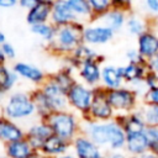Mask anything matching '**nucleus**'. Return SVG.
Here are the masks:
<instances>
[{
  "instance_id": "ddd939ff",
  "label": "nucleus",
  "mask_w": 158,
  "mask_h": 158,
  "mask_svg": "<svg viewBox=\"0 0 158 158\" xmlns=\"http://www.w3.org/2000/svg\"><path fill=\"white\" fill-rule=\"evenodd\" d=\"M101 83H102V88H105L106 90L116 89V88L125 85L120 67L111 65V64L102 67L101 68Z\"/></svg>"
},
{
  "instance_id": "6ab92c4d",
  "label": "nucleus",
  "mask_w": 158,
  "mask_h": 158,
  "mask_svg": "<svg viewBox=\"0 0 158 158\" xmlns=\"http://www.w3.org/2000/svg\"><path fill=\"white\" fill-rule=\"evenodd\" d=\"M44 96L47 98L49 105L52 109H62L65 106V98H64V91L56 84H48L44 88Z\"/></svg>"
},
{
  "instance_id": "37998d69",
  "label": "nucleus",
  "mask_w": 158,
  "mask_h": 158,
  "mask_svg": "<svg viewBox=\"0 0 158 158\" xmlns=\"http://www.w3.org/2000/svg\"><path fill=\"white\" fill-rule=\"evenodd\" d=\"M149 153H152L154 156H158V142H151Z\"/></svg>"
},
{
  "instance_id": "a18cd8bd",
  "label": "nucleus",
  "mask_w": 158,
  "mask_h": 158,
  "mask_svg": "<svg viewBox=\"0 0 158 158\" xmlns=\"http://www.w3.org/2000/svg\"><path fill=\"white\" fill-rule=\"evenodd\" d=\"M128 158H147V154H143V156H128Z\"/></svg>"
},
{
  "instance_id": "4468645a",
  "label": "nucleus",
  "mask_w": 158,
  "mask_h": 158,
  "mask_svg": "<svg viewBox=\"0 0 158 158\" xmlns=\"http://www.w3.org/2000/svg\"><path fill=\"white\" fill-rule=\"evenodd\" d=\"M148 28H149V19L148 17H144L137 12H132V11L128 12L125 30L130 36H133L137 38Z\"/></svg>"
},
{
  "instance_id": "f257e3e1",
  "label": "nucleus",
  "mask_w": 158,
  "mask_h": 158,
  "mask_svg": "<svg viewBox=\"0 0 158 158\" xmlns=\"http://www.w3.org/2000/svg\"><path fill=\"white\" fill-rule=\"evenodd\" d=\"M89 138L99 147H109L112 151H122L126 144V132L114 118L110 121H96L88 126Z\"/></svg>"
},
{
  "instance_id": "423d86ee",
  "label": "nucleus",
  "mask_w": 158,
  "mask_h": 158,
  "mask_svg": "<svg viewBox=\"0 0 158 158\" xmlns=\"http://www.w3.org/2000/svg\"><path fill=\"white\" fill-rule=\"evenodd\" d=\"M137 49L146 60L158 54V31L149 27L137 37Z\"/></svg>"
},
{
  "instance_id": "dca6fc26",
  "label": "nucleus",
  "mask_w": 158,
  "mask_h": 158,
  "mask_svg": "<svg viewBox=\"0 0 158 158\" xmlns=\"http://www.w3.org/2000/svg\"><path fill=\"white\" fill-rule=\"evenodd\" d=\"M75 149L79 158H100L102 156L99 146L90 138H78L75 142Z\"/></svg>"
},
{
  "instance_id": "a19ab883",
  "label": "nucleus",
  "mask_w": 158,
  "mask_h": 158,
  "mask_svg": "<svg viewBox=\"0 0 158 158\" xmlns=\"http://www.w3.org/2000/svg\"><path fill=\"white\" fill-rule=\"evenodd\" d=\"M107 158H128V154L121 151H114L110 156H107Z\"/></svg>"
},
{
  "instance_id": "9b49d317",
  "label": "nucleus",
  "mask_w": 158,
  "mask_h": 158,
  "mask_svg": "<svg viewBox=\"0 0 158 158\" xmlns=\"http://www.w3.org/2000/svg\"><path fill=\"white\" fill-rule=\"evenodd\" d=\"M52 130L62 138H68L73 135L75 128L74 118L68 114H56L51 118Z\"/></svg>"
},
{
  "instance_id": "a211bd4d",
  "label": "nucleus",
  "mask_w": 158,
  "mask_h": 158,
  "mask_svg": "<svg viewBox=\"0 0 158 158\" xmlns=\"http://www.w3.org/2000/svg\"><path fill=\"white\" fill-rule=\"evenodd\" d=\"M80 75L89 85H96L101 81V68L96 60H89L81 64Z\"/></svg>"
},
{
  "instance_id": "c9c22d12",
  "label": "nucleus",
  "mask_w": 158,
  "mask_h": 158,
  "mask_svg": "<svg viewBox=\"0 0 158 158\" xmlns=\"http://www.w3.org/2000/svg\"><path fill=\"white\" fill-rule=\"evenodd\" d=\"M56 84L65 93V91H69L70 90V88L73 86L72 85V79H70V77H68L67 74H59L58 77H57V79H56Z\"/></svg>"
},
{
  "instance_id": "09e8293b",
  "label": "nucleus",
  "mask_w": 158,
  "mask_h": 158,
  "mask_svg": "<svg viewBox=\"0 0 158 158\" xmlns=\"http://www.w3.org/2000/svg\"><path fill=\"white\" fill-rule=\"evenodd\" d=\"M28 158H44V157H42V156H38V154H33V156H30Z\"/></svg>"
},
{
  "instance_id": "0eeeda50",
  "label": "nucleus",
  "mask_w": 158,
  "mask_h": 158,
  "mask_svg": "<svg viewBox=\"0 0 158 158\" xmlns=\"http://www.w3.org/2000/svg\"><path fill=\"white\" fill-rule=\"evenodd\" d=\"M115 120L122 126L126 135L128 133H136V132H143L147 128V122L139 110V107L130 114L125 115H116Z\"/></svg>"
},
{
  "instance_id": "9d476101",
  "label": "nucleus",
  "mask_w": 158,
  "mask_h": 158,
  "mask_svg": "<svg viewBox=\"0 0 158 158\" xmlns=\"http://www.w3.org/2000/svg\"><path fill=\"white\" fill-rule=\"evenodd\" d=\"M114 36H115V32L111 28H109L104 23H100V25L85 28L83 33V40L89 44L98 46V44L109 43L114 38Z\"/></svg>"
},
{
  "instance_id": "2f4dec72",
  "label": "nucleus",
  "mask_w": 158,
  "mask_h": 158,
  "mask_svg": "<svg viewBox=\"0 0 158 158\" xmlns=\"http://www.w3.org/2000/svg\"><path fill=\"white\" fill-rule=\"evenodd\" d=\"M32 31L42 37H44L46 40H51L53 36V28L51 26H47L44 23H37L32 26Z\"/></svg>"
},
{
  "instance_id": "412c9836",
  "label": "nucleus",
  "mask_w": 158,
  "mask_h": 158,
  "mask_svg": "<svg viewBox=\"0 0 158 158\" xmlns=\"http://www.w3.org/2000/svg\"><path fill=\"white\" fill-rule=\"evenodd\" d=\"M22 136V132L20 128H17L15 125H12L9 121L0 120V138L6 141H19Z\"/></svg>"
},
{
  "instance_id": "aec40b11",
  "label": "nucleus",
  "mask_w": 158,
  "mask_h": 158,
  "mask_svg": "<svg viewBox=\"0 0 158 158\" xmlns=\"http://www.w3.org/2000/svg\"><path fill=\"white\" fill-rule=\"evenodd\" d=\"M83 33L81 30H79V27H77L74 25V27H65L63 30H60L59 35H58V40L60 42L62 46L64 47H72L79 43L80 38H83Z\"/></svg>"
},
{
  "instance_id": "7c9ffc66",
  "label": "nucleus",
  "mask_w": 158,
  "mask_h": 158,
  "mask_svg": "<svg viewBox=\"0 0 158 158\" xmlns=\"http://www.w3.org/2000/svg\"><path fill=\"white\" fill-rule=\"evenodd\" d=\"M142 5L148 19H158V0H142Z\"/></svg>"
},
{
  "instance_id": "c03bdc74",
  "label": "nucleus",
  "mask_w": 158,
  "mask_h": 158,
  "mask_svg": "<svg viewBox=\"0 0 158 158\" xmlns=\"http://www.w3.org/2000/svg\"><path fill=\"white\" fill-rule=\"evenodd\" d=\"M4 56H5V54H4L2 49H0V64H2L4 60H5V57H4Z\"/></svg>"
},
{
  "instance_id": "39448f33",
  "label": "nucleus",
  "mask_w": 158,
  "mask_h": 158,
  "mask_svg": "<svg viewBox=\"0 0 158 158\" xmlns=\"http://www.w3.org/2000/svg\"><path fill=\"white\" fill-rule=\"evenodd\" d=\"M35 110V105L23 94H15L6 105V114L12 118L30 116Z\"/></svg>"
},
{
  "instance_id": "7ed1b4c3",
  "label": "nucleus",
  "mask_w": 158,
  "mask_h": 158,
  "mask_svg": "<svg viewBox=\"0 0 158 158\" xmlns=\"http://www.w3.org/2000/svg\"><path fill=\"white\" fill-rule=\"evenodd\" d=\"M120 69H121L125 84L135 88L141 94V99H142V95L146 91V88L143 85V79L149 70L147 63H128L127 62L125 65H121Z\"/></svg>"
},
{
  "instance_id": "cd10ccee",
  "label": "nucleus",
  "mask_w": 158,
  "mask_h": 158,
  "mask_svg": "<svg viewBox=\"0 0 158 158\" xmlns=\"http://www.w3.org/2000/svg\"><path fill=\"white\" fill-rule=\"evenodd\" d=\"M69 6L72 7V10L77 14V15H81V16H86L93 14V10L88 2V0H67Z\"/></svg>"
},
{
  "instance_id": "49530a36",
  "label": "nucleus",
  "mask_w": 158,
  "mask_h": 158,
  "mask_svg": "<svg viewBox=\"0 0 158 158\" xmlns=\"http://www.w3.org/2000/svg\"><path fill=\"white\" fill-rule=\"evenodd\" d=\"M147 158H158V156H154L152 153H147Z\"/></svg>"
},
{
  "instance_id": "bb28decb",
  "label": "nucleus",
  "mask_w": 158,
  "mask_h": 158,
  "mask_svg": "<svg viewBox=\"0 0 158 158\" xmlns=\"http://www.w3.org/2000/svg\"><path fill=\"white\" fill-rule=\"evenodd\" d=\"M88 2L93 10V14L98 16H102L106 11L114 7L112 0H88Z\"/></svg>"
},
{
  "instance_id": "2eb2a0df",
  "label": "nucleus",
  "mask_w": 158,
  "mask_h": 158,
  "mask_svg": "<svg viewBox=\"0 0 158 158\" xmlns=\"http://www.w3.org/2000/svg\"><path fill=\"white\" fill-rule=\"evenodd\" d=\"M53 21L58 25H63L69 22L75 17V12L69 6L68 1L65 0H57L53 5V12H52Z\"/></svg>"
},
{
  "instance_id": "f704fd0d",
  "label": "nucleus",
  "mask_w": 158,
  "mask_h": 158,
  "mask_svg": "<svg viewBox=\"0 0 158 158\" xmlns=\"http://www.w3.org/2000/svg\"><path fill=\"white\" fill-rule=\"evenodd\" d=\"M141 100L144 105H158V89L146 90Z\"/></svg>"
},
{
  "instance_id": "20e7f679",
  "label": "nucleus",
  "mask_w": 158,
  "mask_h": 158,
  "mask_svg": "<svg viewBox=\"0 0 158 158\" xmlns=\"http://www.w3.org/2000/svg\"><path fill=\"white\" fill-rule=\"evenodd\" d=\"M89 112L96 121H110L116 116L115 110L107 99V90L105 88H98L94 90V98Z\"/></svg>"
},
{
  "instance_id": "c85d7f7f",
  "label": "nucleus",
  "mask_w": 158,
  "mask_h": 158,
  "mask_svg": "<svg viewBox=\"0 0 158 158\" xmlns=\"http://www.w3.org/2000/svg\"><path fill=\"white\" fill-rule=\"evenodd\" d=\"M96 52L88 47V46H79L77 49H75V58L83 64L85 62H89V60H96Z\"/></svg>"
},
{
  "instance_id": "4be33fe9",
  "label": "nucleus",
  "mask_w": 158,
  "mask_h": 158,
  "mask_svg": "<svg viewBox=\"0 0 158 158\" xmlns=\"http://www.w3.org/2000/svg\"><path fill=\"white\" fill-rule=\"evenodd\" d=\"M51 132H52V128L49 126H44V125L35 126L30 130V139L35 146L43 144L44 141L48 137H51Z\"/></svg>"
},
{
  "instance_id": "8fccbe9b",
  "label": "nucleus",
  "mask_w": 158,
  "mask_h": 158,
  "mask_svg": "<svg viewBox=\"0 0 158 158\" xmlns=\"http://www.w3.org/2000/svg\"><path fill=\"white\" fill-rule=\"evenodd\" d=\"M60 158H72V157H60Z\"/></svg>"
},
{
  "instance_id": "a878e982",
  "label": "nucleus",
  "mask_w": 158,
  "mask_h": 158,
  "mask_svg": "<svg viewBox=\"0 0 158 158\" xmlns=\"http://www.w3.org/2000/svg\"><path fill=\"white\" fill-rule=\"evenodd\" d=\"M139 110H141L147 125L158 126V105H144V104H141Z\"/></svg>"
},
{
  "instance_id": "58836bf2",
  "label": "nucleus",
  "mask_w": 158,
  "mask_h": 158,
  "mask_svg": "<svg viewBox=\"0 0 158 158\" xmlns=\"http://www.w3.org/2000/svg\"><path fill=\"white\" fill-rule=\"evenodd\" d=\"M2 52H4V54H6L7 57H11V58L15 56V51H14L12 46L9 44V43H4V46H2Z\"/></svg>"
},
{
  "instance_id": "f03ea898",
  "label": "nucleus",
  "mask_w": 158,
  "mask_h": 158,
  "mask_svg": "<svg viewBox=\"0 0 158 158\" xmlns=\"http://www.w3.org/2000/svg\"><path fill=\"white\" fill-rule=\"evenodd\" d=\"M107 99L116 115L130 114L137 110L142 104L141 94L135 88L128 85L107 90Z\"/></svg>"
},
{
  "instance_id": "6e6552de",
  "label": "nucleus",
  "mask_w": 158,
  "mask_h": 158,
  "mask_svg": "<svg viewBox=\"0 0 158 158\" xmlns=\"http://www.w3.org/2000/svg\"><path fill=\"white\" fill-rule=\"evenodd\" d=\"M149 146H151V141H149L146 131L126 135L125 152L128 156L147 154V153H149Z\"/></svg>"
},
{
  "instance_id": "e433bc0d",
  "label": "nucleus",
  "mask_w": 158,
  "mask_h": 158,
  "mask_svg": "<svg viewBox=\"0 0 158 158\" xmlns=\"http://www.w3.org/2000/svg\"><path fill=\"white\" fill-rule=\"evenodd\" d=\"M135 0H112V5L114 7H118L126 11H131L132 5H133Z\"/></svg>"
},
{
  "instance_id": "3c124183",
  "label": "nucleus",
  "mask_w": 158,
  "mask_h": 158,
  "mask_svg": "<svg viewBox=\"0 0 158 158\" xmlns=\"http://www.w3.org/2000/svg\"><path fill=\"white\" fill-rule=\"evenodd\" d=\"M100 158H107V157H104V156H101V157H100Z\"/></svg>"
},
{
  "instance_id": "473e14b6",
  "label": "nucleus",
  "mask_w": 158,
  "mask_h": 158,
  "mask_svg": "<svg viewBox=\"0 0 158 158\" xmlns=\"http://www.w3.org/2000/svg\"><path fill=\"white\" fill-rule=\"evenodd\" d=\"M143 85L146 90H152V89H158V73L148 70L143 79Z\"/></svg>"
},
{
  "instance_id": "f3484780",
  "label": "nucleus",
  "mask_w": 158,
  "mask_h": 158,
  "mask_svg": "<svg viewBox=\"0 0 158 158\" xmlns=\"http://www.w3.org/2000/svg\"><path fill=\"white\" fill-rule=\"evenodd\" d=\"M49 11H51V1L41 0L33 7H31L30 12L27 14V22L32 25L43 23L48 17Z\"/></svg>"
},
{
  "instance_id": "5701e85b",
  "label": "nucleus",
  "mask_w": 158,
  "mask_h": 158,
  "mask_svg": "<svg viewBox=\"0 0 158 158\" xmlns=\"http://www.w3.org/2000/svg\"><path fill=\"white\" fill-rule=\"evenodd\" d=\"M15 70L20 75H22V77H25V78H27L32 81H40L42 79V72L38 68L33 67V65H28V64H25V63H19V64H16Z\"/></svg>"
},
{
  "instance_id": "f8f14e48",
  "label": "nucleus",
  "mask_w": 158,
  "mask_h": 158,
  "mask_svg": "<svg viewBox=\"0 0 158 158\" xmlns=\"http://www.w3.org/2000/svg\"><path fill=\"white\" fill-rule=\"evenodd\" d=\"M130 11L118 9V7H111L109 11H106L101 17V23L111 28L114 32H118L122 28H125L127 15Z\"/></svg>"
},
{
  "instance_id": "79ce46f5",
  "label": "nucleus",
  "mask_w": 158,
  "mask_h": 158,
  "mask_svg": "<svg viewBox=\"0 0 158 158\" xmlns=\"http://www.w3.org/2000/svg\"><path fill=\"white\" fill-rule=\"evenodd\" d=\"M17 0H0V6L1 7H11L16 4Z\"/></svg>"
},
{
  "instance_id": "1a4fd4ad",
  "label": "nucleus",
  "mask_w": 158,
  "mask_h": 158,
  "mask_svg": "<svg viewBox=\"0 0 158 158\" xmlns=\"http://www.w3.org/2000/svg\"><path fill=\"white\" fill-rule=\"evenodd\" d=\"M68 96L70 102L77 109L81 111H89L94 98V90L88 89L80 84H74L68 91Z\"/></svg>"
},
{
  "instance_id": "72a5a7b5",
  "label": "nucleus",
  "mask_w": 158,
  "mask_h": 158,
  "mask_svg": "<svg viewBox=\"0 0 158 158\" xmlns=\"http://www.w3.org/2000/svg\"><path fill=\"white\" fill-rule=\"evenodd\" d=\"M126 59L128 63H147V60L143 58V56L139 53V51L136 48H128L126 51Z\"/></svg>"
},
{
  "instance_id": "de8ad7c7",
  "label": "nucleus",
  "mask_w": 158,
  "mask_h": 158,
  "mask_svg": "<svg viewBox=\"0 0 158 158\" xmlns=\"http://www.w3.org/2000/svg\"><path fill=\"white\" fill-rule=\"evenodd\" d=\"M4 41H5V36H4V35L0 32V43H2Z\"/></svg>"
},
{
  "instance_id": "4c0bfd02",
  "label": "nucleus",
  "mask_w": 158,
  "mask_h": 158,
  "mask_svg": "<svg viewBox=\"0 0 158 158\" xmlns=\"http://www.w3.org/2000/svg\"><path fill=\"white\" fill-rule=\"evenodd\" d=\"M147 65H148V69H149L151 72L158 73V54L154 56L153 58L148 59V60H147Z\"/></svg>"
},
{
  "instance_id": "c756f323",
  "label": "nucleus",
  "mask_w": 158,
  "mask_h": 158,
  "mask_svg": "<svg viewBox=\"0 0 158 158\" xmlns=\"http://www.w3.org/2000/svg\"><path fill=\"white\" fill-rule=\"evenodd\" d=\"M16 77L5 67H0V90H7L15 83Z\"/></svg>"
},
{
  "instance_id": "b1692460",
  "label": "nucleus",
  "mask_w": 158,
  "mask_h": 158,
  "mask_svg": "<svg viewBox=\"0 0 158 158\" xmlns=\"http://www.w3.org/2000/svg\"><path fill=\"white\" fill-rule=\"evenodd\" d=\"M7 152L12 158H28L31 156L30 146L22 141H14L9 146Z\"/></svg>"
},
{
  "instance_id": "ea45409f",
  "label": "nucleus",
  "mask_w": 158,
  "mask_h": 158,
  "mask_svg": "<svg viewBox=\"0 0 158 158\" xmlns=\"http://www.w3.org/2000/svg\"><path fill=\"white\" fill-rule=\"evenodd\" d=\"M41 0H20V4L23 6V7H33L37 2H40Z\"/></svg>"
},
{
  "instance_id": "393cba45",
  "label": "nucleus",
  "mask_w": 158,
  "mask_h": 158,
  "mask_svg": "<svg viewBox=\"0 0 158 158\" xmlns=\"http://www.w3.org/2000/svg\"><path fill=\"white\" fill-rule=\"evenodd\" d=\"M43 149L47 153H62L65 149V143L59 136H51L43 143Z\"/></svg>"
}]
</instances>
